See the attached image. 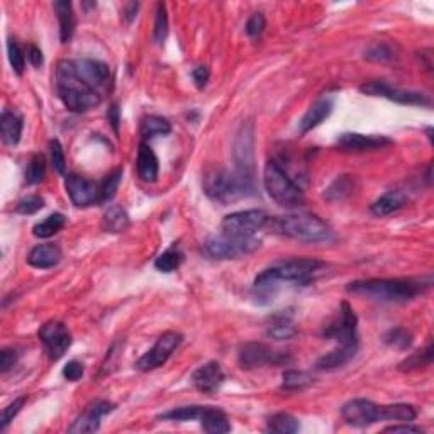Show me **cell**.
<instances>
[{
	"label": "cell",
	"mask_w": 434,
	"mask_h": 434,
	"mask_svg": "<svg viewBox=\"0 0 434 434\" xmlns=\"http://www.w3.org/2000/svg\"><path fill=\"white\" fill-rule=\"evenodd\" d=\"M429 285L431 281L414 279H370L351 281L346 290L377 302L404 304L423 294Z\"/></svg>",
	"instance_id": "6da1fadb"
},
{
	"label": "cell",
	"mask_w": 434,
	"mask_h": 434,
	"mask_svg": "<svg viewBox=\"0 0 434 434\" xmlns=\"http://www.w3.org/2000/svg\"><path fill=\"white\" fill-rule=\"evenodd\" d=\"M56 92L71 113H87L102 102V95L85 85L73 71L71 60H63L56 68Z\"/></svg>",
	"instance_id": "7a4b0ae2"
},
{
	"label": "cell",
	"mask_w": 434,
	"mask_h": 434,
	"mask_svg": "<svg viewBox=\"0 0 434 434\" xmlns=\"http://www.w3.org/2000/svg\"><path fill=\"white\" fill-rule=\"evenodd\" d=\"M204 192L210 200L219 204H231L253 194V183L246 182L236 172L226 168L210 167L204 172Z\"/></svg>",
	"instance_id": "3957f363"
},
{
	"label": "cell",
	"mask_w": 434,
	"mask_h": 434,
	"mask_svg": "<svg viewBox=\"0 0 434 434\" xmlns=\"http://www.w3.org/2000/svg\"><path fill=\"white\" fill-rule=\"evenodd\" d=\"M324 263L316 258H295L272 265L254 280L257 289H272L277 284H307Z\"/></svg>",
	"instance_id": "277c9868"
},
{
	"label": "cell",
	"mask_w": 434,
	"mask_h": 434,
	"mask_svg": "<svg viewBox=\"0 0 434 434\" xmlns=\"http://www.w3.org/2000/svg\"><path fill=\"white\" fill-rule=\"evenodd\" d=\"M272 229L279 234L306 241V243H321L331 238L329 226L314 214H290V216L272 219Z\"/></svg>",
	"instance_id": "5b68a950"
},
{
	"label": "cell",
	"mask_w": 434,
	"mask_h": 434,
	"mask_svg": "<svg viewBox=\"0 0 434 434\" xmlns=\"http://www.w3.org/2000/svg\"><path fill=\"white\" fill-rule=\"evenodd\" d=\"M263 183H265L270 199H274L281 207L295 209L306 202V195H304L301 187L274 160L267 161L265 172H263Z\"/></svg>",
	"instance_id": "8992f818"
},
{
	"label": "cell",
	"mask_w": 434,
	"mask_h": 434,
	"mask_svg": "<svg viewBox=\"0 0 434 434\" xmlns=\"http://www.w3.org/2000/svg\"><path fill=\"white\" fill-rule=\"evenodd\" d=\"M262 241L254 236L222 234L212 236L204 243V252L214 259H236L257 252Z\"/></svg>",
	"instance_id": "52a82bcc"
},
{
	"label": "cell",
	"mask_w": 434,
	"mask_h": 434,
	"mask_svg": "<svg viewBox=\"0 0 434 434\" xmlns=\"http://www.w3.org/2000/svg\"><path fill=\"white\" fill-rule=\"evenodd\" d=\"M270 221L265 210L249 209L232 212L222 219V232L234 236H254V232L263 229Z\"/></svg>",
	"instance_id": "ba28073f"
},
{
	"label": "cell",
	"mask_w": 434,
	"mask_h": 434,
	"mask_svg": "<svg viewBox=\"0 0 434 434\" xmlns=\"http://www.w3.org/2000/svg\"><path fill=\"white\" fill-rule=\"evenodd\" d=\"M182 334L175 333V331H167L158 338V341L155 343V346L151 348L146 355H143L140 360L134 363L138 370L141 371H150L156 370L160 366H163L170 360V356L175 353V350L180 346L182 343Z\"/></svg>",
	"instance_id": "9c48e42d"
},
{
	"label": "cell",
	"mask_w": 434,
	"mask_h": 434,
	"mask_svg": "<svg viewBox=\"0 0 434 434\" xmlns=\"http://www.w3.org/2000/svg\"><path fill=\"white\" fill-rule=\"evenodd\" d=\"M360 92L370 97H382L387 100L397 102L402 105H420V107H429L431 100L428 95L420 92H413V91H401V88H393L392 85L386 82H366L360 87Z\"/></svg>",
	"instance_id": "30bf717a"
},
{
	"label": "cell",
	"mask_w": 434,
	"mask_h": 434,
	"mask_svg": "<svg viewBox=\"0 0 434 434\" xmlns=\"http://www.w3.org/2000/svg\"><path fill=\"white\" fill-rule=\"evenodd\" d=\"M75 75L82 80L85 85L100 93L104 97V92L109 88L110 83V70L109 66L98 60H91V58H80V60H71Z\"/></svg>",
	"instance_id": "8fae6325"
},
{
	"label": "cell",
	"mask_w": 434,
	"mask_h": 434,
	"mask_svg": "<svg viewBox=\"0 0 434 434\" xmlns=\"http://www.w3.org/2000/svg\"><path fill=\"white\" fill-rule=\"evenodd\" d=\"M38 336L44 344V348H46L49 360L53 361L60 360L71 344L68 328L60 321H48L46 324L41 326Z\"/></svg>",
	"instance_id": "7c38bea8"
},
{
	"label": "cell",
	"mask_w": 434,
	"mask_h": 434,
	"mask_svg": "<svg viewBox=\"0 0 434 434\" xmlns=\"http://www.w3.org/2000/svg\"><path fill=\"white\" fill-rule=\"evenodd\" d=\"M238 361L241 368L252 370L258 368V366L265 365H280L284 361H287V358L280 353H275L270 346L263 343H244L241 344L238 350Z\"/></svg>",
	"instance_id": "4fadbf2b"
},
{
	"label": "cell",
	"mask_w": 434,
	"mask_h": 434,
	"mask_svg": "<svg viewBox=\"0 0 434 434\" xmlns=\"http://www.w3.org/2000/svg\"><path fill=\"white\" fill-rule=\"evenodd\" d=\"M236 170L241 178L253 183V124H244L234 141Z\"/></svg>",
	"instance_id": "5bb4252c"
},
{
	"label": "cell",
	"mask_w": 434,
	"mask_h": 434,
	"mask_svg": "<svg viewBox=\"0 0 434 434\" xmlns=\"http://www.w3.org/2000/svg\"><path fill=\"white\" fill-rule=\"evenodd\" d=\"M358 317L353 311V307L348 302L341 304L339 309V317L336 322L328 326L324 331V336L334 339L339 344H358Z\"/></svg>",
	"instance_id": "9a60e30c"
},
{
	"label": "cell",
	"mask_w": 434,
	"mask_h": 434,
	"mask_svg": "<svg viewBox=\"0 0 434 434\" xmlns=\"http://www.w3.org/2000/svg\"><path fill=\"white\" fill-rule=\"evenodd\" d=\"M380 410H382V405L373 404V402L366 399H355L346 402V404L341 407V415L350 426L366 428L370 426V424L382 420V418H380Z\"/></svg>",
	"instance_id": "2e32d148"
},
{
	"label": "cell",
	"mask_w": 434,
	"mask_h": 434,
	"mask_svg": "<svg viewBox=\"0 0 434 434\" xmlns=\"http://www.w3.org/2000/svg\"><path fill=\"white\" fill-rule=\"evenodd\" d=\"M65 189L68 192L71 202L77 207L100 204V183L91 182L87 178L71 173V175L66 177Z\"/></svg>",
	"instance_id": "e0dca14e"
},
{
	"label": "cell",
	"mask_w": 434,
	"mask_h": 434,
	"mask_svg": "<svg viewBox=\"0 0 434 434\" xmlns=\"http://www.w3.org/2000/svg\"><path fill=\"white\" fill-rule=\"evenodd\" d=\"M336 145L343 151H373L393 145V141L387 136L377 134H360V133H344L338 138Z\"/></svg>",
	"instance_id": "ac0fdd59"
},
{
	"label": "cell",
	"mask_w": 434,
	"mask_h": 434,
	"mask_svg": "<svg viewBox=\"0 0 434 434\" xmlns=\"http://www.w3.org/2000/svg\"><path fill=\"white\" fill-rule=\"evenodd\" d=\"M114 410V404L107 401H97L87 407V410L82 415L75 419L68 431L73 434H83V433H95L100 428V420L104 415Z\"/></svg>",
	"instance_id": "d6986e66"
},
{
	"label": "cell",
	"mask_w": 434,
	"mask_h": 434,
	"mask_svg": "<svg viewBox=\"0 0 434 434\" xmlns=\"http://www.w3.org/2000/svg\"><path fill=\"white\" fill-rule=\"evenodd\" d=\"M224 380L226 375L217 361H209V363L199 366V368L192 373V383H194V387L204 393L217 392L222 383H224Z\"/></svg>",
	"instance_id": "ffe728a7"
},
{
	"label": "cell",
	"mask_w": 434,
	"mask_h": 434,
	"mask_svg": "<svg viewBox=\"0 0 434 434\" xmlns=\"http://www.w3.org/2000/svg\"><path fill=\"white\" fill-rule=\"evenodd\" d=\"M358 351V344H339L336 350L326 353L321 356L316 363V370L319 371H331L338 370L355 358Z\"/></svg>",
	"instance_id": "44dd1931"
},
{
	"label": "cell",
	"mask_w": 434,
	"mask_h": 434,
	"mask_svg": "<svg viewBox=\"0 0 434 434\" xmlns=\"http://www.w3.org/2000/svg\"><path fill=\"white\" fill-rule=\"evenodd\" d=\"M136 167H138V177H140L143 182L153 183L158 180V173H160L158 156L155 155L151 146L146 145L145 141L141 143L140 150H138Z\"/></svg>",
	"instance_id": "7402d4cb"
},
{
	"label": "cell",
	"mask_w": 434,
	"mask_h": 434,
	"mask_svg": "<svg viewBox=\"0 0 434 434\" xmlns=\"http://www.w3.org/2000/svg\"><path fill=\"white\" fill-rule=\"evenodd\" d=\"M61 257L63 254H61V249L58 244H38L29 252L28 263L31 267L39 268V270H48V268L56 267L61 262Z\"/></svg>",
	"instance_id": "603a6c76"
},
{
	"label": "cell",
	"mask_w": 434,
	"mask_h": 434,
	"mask_svg": "<svg viewBox=\"0 0 434 434\" xmlns=\"http://www.w3.org/2000/svg\"><path fill=\"white\" fill-rule=\"evenodd\" d=\"M333 97H322L316 102L314 105H311V109L304 114V118L299 123L301 128V134H307L312 129H316L324 119H328L331 113H333Z\"/></svg>",
	"instance_id": "cb8c5ba5"
},
{
	"label": "cell",
	"mask_w": 434,
	"mask_h": 434,
	"mask_svg": "<svg viewBox=\"0 0 434 434\" xmlns=\"http://www.w3.org/2000/svg\"><path fill=\"white\" fill-rule=\"evenodd\" d=\"M407 204V197L405 194H402L399 190H391L386 192L383 195H380L373 204H371V214L377 217H387L391 214L397 212L402 207H405Z\"/></svg>",
	"instance_id": "d4e9b609"
},
{
	"label": "cell",
	"mask_w": 434,
	"mask_h": 434,
	"mask_svg": "<svg viewBox=\"0 0 434 434\" xmlns=\"http://www.w3.org/2000/svg\"><path fill=\"white\" fill-rule=\"evenodd\" d=\"M22 118L19 114L11 113V110H4L0 115V134H2V140L9 146H16L21 141L22 136Z\"/></svg>",
	"instance_id": "484cf974"
},
{
	"label": "cell",
	"mask_w": 434,
	"mask_h": 434,
	"mask_svg": "<svg viewBox=\"0 0 434 434\" xmlns=\"http://www.w3.org/2000/svg\"><path fill=\"white\" fill-rule=\"evenodd\" d=\"M55 7L58 22H60V39L61 43H70L75 33V14H73V6L68 0H58L53 4Z\"/></svg>",
	"instance_id": "4316f807"
},
{
	"label": "cell",
	"mask_w": 434,
	"mask_h": 434,
	"mask_svg": "<svg viewBox=\"0 0 434 434\" xmlns=\"http://www.w3.org/2000/svg\"><path fill=\"white\" fill-rule=\"evenodd\" d=\"M200 424L205 433L210 434H224L231 431V424L227 420V415L221 409L216 407H205Z\"/></svg>",
	"instance_id": "83f0119b"
},
{
	"label": "cell",
	"mask_w": 434,
	"mask_h": 434,
	"mask_svg": "<svg viewBox=\"0 0 434 434\" xmlns=\"http://www.w3.org/2000/svg\"><path fill=\"white\" fill-rule=\"evenodd\" d=\"M100 226L105 232H113V234L126 231L129 227L128 212L120 207V205H109V207L105 209L104 216H102Z\"/></svg>",
	"instance_id": "f1b7e54d"
},
{
	"label": "cell",
	"mask_w": 434,
	"mask_h": 434,
	"mask_svg": "<svg viewBox=\"0 0 434 434\" xmlns=\"http://www.w3.org/2000/svg\"><path fill=\"white\" fill-rule=\"evenodd\" d=\"M140 133L143 140H151L155 136H167L172 133V124L168 123V119L161 118V115H146L141 120Z\"/></svg>",
	"instance_id": "f546056e"
},
{
	"label": "cell",
	"mask_w": 434,
	"mask_h": 434,
	"mask_svg": "<svg viewBox=\"0 0 434 434\" xmlns=\"http://www.w3.org/2000/svg\"><path fill=\"white\" fill-rule=\"evenodd\" d=\"M382 420H399V423H413L418 418V413L410 404H391L382 405L380 410Z\"/></svg>",
	"instance_id": "4dcf8cb0"
},
{
	"label": "cell",
	"mask_w": 434,
	"mask_h": 434,
	"mask_svg": "<svg viewBox=\"0 0 434 434\" xmlns=\"http://www.w3.org/2000/svg\"><path fill=\"white\" fill-rule=\"evenodd\" d=\"M182 262H183V253L175 243L170 246L167 252H163L155 259V268L156 270L163 272V274H172V272L180 268Z\"/></svg>",
	"instance_id": "1f68e13d"
},
{
	"label": "cell",
	"mask_w": 434,
	"mask_h": 434,
	"mask_svg": "<svg viewBox=\"0 0 434 434\" xmlns=\"http://www.w3.org/2000/svg\"><path fill=\"white\" fill-rule=\"evenodd\" d=\"M65 222H66V219L63 214L55 212V214H51V216H48L44 221L38 222V224L33 227V234L39 239L51 238V236H55L58 231L63 229Z\"/></svg>",
	"instance_id": "d6a6232c"
},
{
	"label": "cell",
	"mask_w": 434,
	"mask_h": 434,
	"mask_svg": "<svg viewBox=\"0 0 434 434\" xmlns=\"http://www.w3.org/2000/svg\"><path fill=\"white\" fill-rule=\"evenodd\" d=\"M314 378L306 371L299 370H285L281 375V391L287 392H295V391H304L309 386H312Z\"/></svg>",
	"instance_id": "836d02e7"
},
{
	"label": "cell",
	"mask_w": 434,
	"mask_h": 434,
	"mask_svg": "<svg viewBox=\"0 0 434 434\" xmlns=\"http://www.w3.org/2000/svg\"><path fill=\"white\" fill-rule=\"evenodd\" d=\"M355 189V178L350 175H343L334 180L324 192V199H328L329 202H338V200L346 199Z\"/></svg>",
	"instance_id": "e575fe53"
},
{
	"label": "cell",
	"mask_w": 434,
	"mask_h": 434,
	"mask_svg": "<svg viewBox=\"0 0 434 434\" xmlns=\"http://www.w3.org/2000/svg\"><path fill=\"white\" fill-rule=\"evenodd\" d=\"M267 429L277 434H294L299 431V420L287 413H279L268 419Z\"/></svg>",
	"instance_id": "d590c367"
},
{
	"label": "cell",
	"mask_w": 434,
	"mask_h": 434,
	"mask_svg": "<svg viewBox=\"0 0 434 434\" xmlns=\"http://www.w3.org/2000/svg\"><path fill=\"white\" fill-rule=\"evenodd\" d=\"M205 405H185L172 409L168 413L158 415V419L165 420H178V423H187V420H200L204 414Z\"/></svg>",
	"instance_id": "8d00e7d4"
},
{
	"label": "cell",
	"mask_w": 434,
	"mask_h": 434,
	"mask_svg": "<svg viewBox=\"0 0 434 434\" xmlns=\"http://www.w3.org/2000/svg\"><path fill=\"white\" fill-rule=\"evenodd\" d=\"M120 180H123V170L118 168L100 182V204L110 202L114 199L115 194H118Z\"/></svg>",
	"instance_id": "74e56055"
},
{
	"label": "cell",
	"mask_w": 434,
	"mask_h": 434,
	"mask_svg": "<svg viewBox=\"0 0 434 434\" xmlns=\"http://www.w3.org/2000/svg\"><path fill=\"white\" fill-rule=\"evenodd\" d=\"M168 36V14L167 6L160 2L156 6V16H155V26H153V41L156 44H161L167 39Z\"/></svg>",
	"instance_id": "f35d334b"
},
{
	"label": "cell",
	"mask_w": 434,
	"mask_h": 434,
	"mask_svg": "<svg viewBox=\"0 0 434 434\" xmlns=\"http://www.w3.org/2000/svg\"><path fill=\"white\" fill-rule=\"evenodd\" d=\"M44 172H46V160L41 153H36L31 158L28 170H26V182L29 185H36L44 178Z\"/></svg>",
	"instance_id": "ab89813d"
},
{
	"label": "cell",
	"mask_w": 434,
	"mask_h": 434,
	"mask_svg": "<svg viewBox=\"0 0 434 434\" xmlns=\"http://www.w3.org/2000/svg\"><path fill=\"white\" fill-rule=\"evenodd\" d=\"M431 361H433V344L429 343L423 351H418L415 355L402 361V363L399 365V370L407 371V370L419 368V366H428V365H431Z\"/></svg>",
	"instance_id": "60d3db41"
},
{
	"label": "cell",
	"mask_w": 434,
	"mask_h": 434,
	"mask_svg": "<svg viewBox=\"0 0 434 434\" xmlns=\"http://www.w3.org/2000/svg\"><path fill=\"white\" fill-rule=\"evenodd\" d=\"M383 341H386L388 346L399 348V350H407V348L413 344V334L404 328H396L388 331L386 338H383Z\"/></svg>",
	"instance_id": "b9f144b4"
},
{
	"label": "cell",
	"mask_w": 434,
	"mask_h": 434,
	"mask_svg": "<svg viewBox=\"0 0 434 434\" xmlns=\"http://www.w3.org/2000/svg\"><path fill=\"white\" fill-rule=\"evenodd\" d=\"M295 333H297V329H295L294 322L290 319H285V317H281V319L275 321L274 324L270 326V329H268V336H272L274 339H290L292 336H295Z\"/></svg>",
	"instance_id": "7bdbcfd3"
},
{
	"label": "cell",
	"mask_w": 434,
	"mask_h": 434,
	"mask_svg": "<svg viewBox=\"0 0 434 434\" xmlns=\"http://www.w3.org/2000/svg\"><path fill=\"white\" fill-rule=\"evenodd\" d=\"M7 55H9V61H11L12 70H14L17 75L24 73L26 56H24V53H22L21 46L14 41V39H9L7 41Z\"/></svg>",
	"instance_id": "ee69618b"
},
{
	"label": "cell",
	"mask_w": 434,
	"mask_h": 434,
	"mask_svg": "<svg viewBox=\"0 0 434 434\" xmlns=\"http://www.w3.org/2000/svg\"><path fill=\"white\" fill-rule=\"evenodd\" d=\"M44 207V200L39 195H28L22 197V199L16 205V212L24 214V216H31V214H36L38 210H41Z\"/></svg>",
	"instance_id": "f6af8a7d"
},
{
	"label": "cell",
	"mask_w": 434,
	"mask_h": 434,
	"mask_svg": "<svg viewBox=\"0 0 434 434\" xmlns=\"http://www.w3.org/2000/svg\"><path fill=\"white\" fill-rule=\"evenodd\" d=\"M49 151H51L53 168H55L60 175H65L66 158H65V151H63V146H61V143L58 140L49 141Z\"/></svg>",
	"instance_id": "bcb514c9"
},
{
	"label": "cell",
	"mask_w": 434,
	"mask_h": 434,
	"mask_svg": "<svg viewBox=\"0 0 434 434\" xmlns=\"http://www.w3.org/2000/svg\"><path fill=\"white\" fill-rule=\"evenodd\" d=\"M24 402H26V397H17L12 404H9L6 409H4L2 419H0V431H6V428L12 423V420H14L16 415L19 414V410L22 409V405H24Z\"/></svg>",
	"instance_id": "7dc6e473"
},
{
	"label": "cell",
	"mask_w": 434,
	"mask_h": 434,
	"mask_svg": "<svg viewBox=\"0 0 434 434\" xmlns=\"http://www.w3.org/2000/svg\"><path fill=\"white\" fill-rule=\"evenodd\" d=\"M392 49L387 44H371L365 51V58L370 61H388L392 60Z\"/></svg>",
	"instance_id": "c3c4849f"
},
{
	"label": "cell",
	"mask_w": 434,
	"mask_h": 434,
	"mask_svg": "<svg viewBox=\"0 0 434 434\" xmlns=\"http://www.w3.org/2000/svg\"><path fill=\"white\" fill-rule=\"evenodd\" d=\"M267 28V19L262 12H254V14L249 17L248 22H246V34L249 38H258L259 34L263 33Z\"/></svg>",
	"instance_id": "681fc988"
},
{
	"label": "cell",
	"mask_w": 434,
	"mask_h": 434,
	"mask_svg": "<svg viewBox=\"0 0 434 434\" xmlns=\"http://www.w3.org/2000/svg\"><path fill=\"white\" fill-rule=\"evenodd\" d=\"M83 363H80L77 360H71L65 365L63 368V377L68 380V382H78L80 378L83 377Z\"/></svg>",
	"instance_id": "f907efd6"
},
{
	"label": "cell",
	"mask_w": 434,
	"mask_h": 434,
	"mask_svg": "<svg viewBox=\"0 0 434 434\" xmlns=\"http://www.w3.org/2000/svg\"><path fill=\"white\" fill-rule=\"evenodd\" d=\"M17 358H19V355H17V351L12 350V348H4V350L0 351V370H2V373H7V371L16 365Z\"/></svg>",
	"instance_id": "816d5d0a"
},
{
	"label": "cell",
	"mask_w": 434,
	"mask_h": 434,
	"mask_svg": "<svg viewBox=\"0 0 434 434\" xmlns=\"http://www.w3.org/2000/svg\"><path fill=\"white\" fill-rule=\"evenodd\" d=\"M209 77H210V71L207 66H197V68L192 70V80H194L195 87L199 88V91H202V88L207 85L209 82Z\"/></svg>",
	"instance_id": "f5cc1de1"
},
{
	"label": "cell",
	"mask_w": 434,
	"mask_h": 434,
	"mask_svg": "<svg viewBox=\"0 0 434 434\" xmlns=\"http://www.w3.org/2000/svg\"><path fill=\"white\" fill-rule=\"evenodd\" d=\"M26 53H28V60L29 63L34 66V68H39L44 63V56L43 51L38 46H34V44H29L28 49H26Z\"/></svg>",
	"instance_id": "db71d44e"
},
{
	"label": "cell",
	"mask_w": 434,
	"mask_h": 434,
	"mask_svg": "<svg viewBox=\"0 0 434 434\" xmlns=\"http://www.w3.org/2000/svg\"><path fill=\"white\" fill-rule=\"evenodd\" d=\"M386 433H420L423 434V429L418 426H413L410 423H404V424H393V426H388L383 429Z\"/></svg>",
	"instance_id": "11a10c76"
},
{
	"label": "cell",
	"mask_w": 434,
	"mask_h": 434,
	"mask_svg": "<svg viewBox=\"0 0 434 434\" xmlns=\"http://www.w3.org/2000/svg\"><path fill=\"white\" fill-rule=\"evenodd\" d=\"M138 9H140V4L138 2H128L126 6L123 9V17L126 19L128 24H131V22L136 19L138 16Z\"/></svg>",
	"instance_id": "9f6ffc18"
},
{
	"label": "cell",
	"mask_w": 434,
	"mask_h": 434,
	"mask_svg": "<svg viewBox=\"0 0 434 434\" xmlns=\"http://www.w3.org/2000/svg\"><path fill=\"white\" fill-rule=\"evenodd\" d=\"M107 118H109V123L113 124L114 131H115V133H119L120 118H119V107H118V104H113V105H110V109L107 110Z\"/></svg>",
	"instance_id": "6f0895ef"
}]
</instances>
